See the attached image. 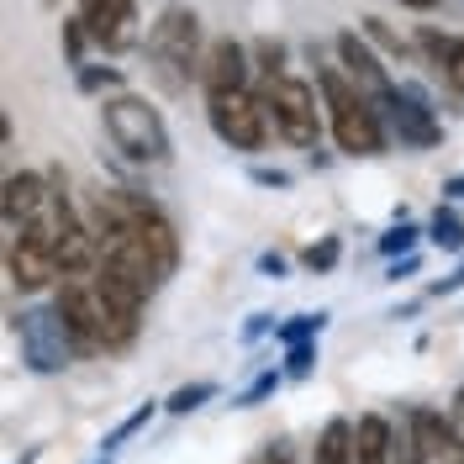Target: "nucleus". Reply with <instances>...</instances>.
<instances>
[{
    "instance_id": "obj_1",
    "label": "nucleus",
    "mask_w": 464,
    "mask_h": 464,
    "mask_svg": "<svg viewBox=\"0 0 464 464\" xmlns=\"http://www.w3.org/2000/svg\"><path fill=\"white\" fill-rule=\"evenodd\" d=\"M201 53L206 43L196 5H164L148 27V63H153L159 85L174 90V95L190 90V80H201Z\"/></svg>"
},
{
    "instance_id": "obj_2",
    "label": "nucleus",
    "mask_w": 464,
    "mask_h": 464,
    "mask_svg": "<svg viewBox=\"0 0 464 464\" xmlns=\"http://www.w3.org/2000/svg\"><path fill=\"white\" fill-rule=\"evenodd\" d=\"M101 121H106V138L116 143V153H127L132 164H169L174 159V138L148 95H132V90L106 95Z\"/></svg>"
},
{
    "instance_id": "obj_3",
    "label": "nucleus",
    "mask_w": 464,
    "mask_h": 464,
    "mask_svg": "<svg viewBox=\"0 0 464 464\" xmlns=\"http://www.w3.org/2000/svg\"><path fill=\"white\" fill-rule=\"evenodd\" d=\"M317 95L327 127H333V143L343 148L348 159H375L385 153V127H380L375 106L343 80V69H317Z\"/></svg>"
},
{
    "instance_id": "obj_4",
    "label": "nucleus",
    "mask_w": 464,
    "mask_h": 464,
    "mask_svg": "<svg viewBox=\"0 0 464 464\" xmlns=\"http://www.w3.org/2000/svg\"><path fill=\"white\" fill-rule=\"evenodd\" d=\"M259 106L269 116V132H280L290 148H317L322 143V106H317V90L295 74H275L264 80L259 90Z\"/></svg>"
},
{
    "instance_id": "obj_5",
    "label": "nucleus",
    "mask_w": 464,
    "mask_h": 464,
    "mask_svg": "<svg viewBox=\"0 0 464 464\" xmlns=\"http://www.w3.org/2000/svg\"><path fill=\"white\" fill-rule=\"evenodd\" d=\"M206 121L211 132L237 153H264L269 143V116H264L254 90H227V95H206Z\"/></svg>"
},
{
    "instance_id": "obj_6",
    "label": "nucleus",
    "mask_w": 464,
    "mask_h": 464,
    "mask_svg": "<svg viewBox=\"0 0 464 464\" xmlns=\"http://www.w3.org/2000/svg\"><path fill=\"white\" fill-rule=\"evenodd\" d=\"M16 343H22V364L32 375H63L69 359H74V343H69V333L58 322L53 301L48 306H27L16 317Z\"/></svg>"
},
{
    "instance_id": "obj_7",
    "label": "nucleus",
    "mask_w": 464,
    "mask_h": 464,
    "mask_svg": "<svg viewBox=\"0 0 464 464\" xmlns=\"http://www.w3.org/2000/svg\"><path fill=\"white\" fill-rule=\"evenodd\" d=\"M5 275L16 290H48L58 280V264H53V227L48 217L37 211L27 227H16V237L5 243Z\"/></svg>"
},
{
    "instance_id": "obj_8",
    "label": "nucleus",
    "mask_w": 464,
    "mask_h": 464,
    "mask_svg": "<svg viewBox=\"0 0 464 464\" xmlns=\"http://www.w3.org/2000/svg\"><path fill=\"white\" fill-rule=\"evenodd\" d=\"M375 116H380V127H385V138H401L406 148H438L443 143V121L433 116V106L422 101L417 85H401V80H396V90L375 106Z\"/></svg>"
},
{
    "instance_id": "obj_9",
    "label": "nucleus",
    "mask_w": 464,
    "mask_h": 464,
    "mask_svg": "<svg viewBox=\"0 0 464 464\" xmlns=\"http://www.w3.org/2000/svg\"><path fill=\"white\" fill-rule=\"evenodd\" d=\"M53 312L63 322L74 353H106V322H101V301H95L90 280H63L53 295Z\"/></svg>"
},
{
    "instance_id": "obj_10",
    "label": "nucleus",
    "mask_w": 464,
    "mask_h": 464,
    "mask_svg": "<svg viewBox=\"0 0 464 464\" xmlns=\"http://www.w3.org/2000/svg\"><path fill=\"white\" fill-rule=\"evenodd\" d=\"M74 22L101 53H127L138 43V0H80Z\"/></svg>"
},
{
    "instance_id": "obj_11",
    "label": "nucleus",
    "mask_w": 464,
    "mask_h": 464,
    "mask_svg": "<svg viewBox=\"0 0 464 464\" xmlns=\"http://www.w3.org/2000/svg\"><path fill=\"white\" fill-rule=\"evenodd\" d=\"M333 48H338V69H343V80L359 90L370 106H380V101L396 90V74L380 63V53L359 37V32H338V43H333Z\"/></svg>"
},
{
    "instance_id": "obj_12",
    "label": "nucleus",
    "mask_w": 464,
    "mask_h": 464,
    "mask_svg": "<svg viewBox=\"0 0 464 464\" xmlns=\"http://www.w3.org/2000/svg\"><path fill=\"white\" fill-rule=\"evenodd\" d=\"M248 74H254V63H248V48H243L237 37H217V43H206V53H201V90L206 95L248 90Z\"/></svg>"
},
{
    "instance_id": "obj_13",
    "label": "nucleus",
    "mask_w": 464,
    "mask_h": 464,
    "mask_svg": "<svg viewBox=\"0 0 464 464\" xmlns=\"http://www.w3.org/2000/svg\"><path fill=\"white\" fill-rule=\"evenodd\" d=\"M406 422H411V433H417L422 464H464V438L438 406H411Z\"/></svg>"
},
{
    "instance_id": "obj_14",
    "label": "nucleus",
    "mask_w": 464,
    "mask_h": 464,
    "mask_svg": "<svg viewBox=\"0 0 464 464\" xmlns=\"http://www.w3.org/2000/svg\"><path fill=\"white\" fill-rule=\"evenodd\" d=\"M43 201H48V179L43 174H5L0 179V222H11V227H27L32 217L43 211Z\"/></svg>"
},
{
    "instance_id": "obj_15",
    "label": "nucleus",
    "mask_w": 464,
    "mask_h": 464,
    "mask_svg": "<svg viewBox=\"0 0 464 464\" xmlns=\"http://www.w3.org/2000/svg\"><path fill=\"white\" fill-rule=\"evenodd\" d=\"M417 48L428 53V63H433V74L443 80V90L464 101V37H443L438 27H422L417 32Z\"/></svg>"
},
{
    "instance_id": "obj_16",
    "label": "nucleus",
    "mask_w": 464,
    "mask_h": 464,
    "mask_svg": "<svg viewBox=\"0 0 464 464\" xmlns=\"http://www.w3.org/2000/svg\"><path fill=\"white\" fill-rule=\"evenodd\" d=\"M353 464H391V417L364 411L353 422Z\"/></svg>"
},
{
    "instance_id": "obj_17",
    "label": "nucleus",
    "mask_w": 464,
    "mask_h": 464,
    "mask_svg": "<svg viewBox=\"0 0 464 464\" xmlns=\"http://www.w3.org/2000/svg\"><path fill=\"white\" fill-rule=\"evenodd\" d=\"M312 464H353V422H348V417H333L317 433Z\"/></svg>"
},
{
    "instance_id": "obj_18",
    "label": "nucleus",
    "mask_w": 464,
    "mask_h": 464,
    "mask_svg": "<svg viewBox=\"0 0 464 464\" xmlns=\"http://www.w3.org/2000/svg\"><path fill=\"white\" fill-rule=\"evenodd\" d=\"M428 237H433L443 254H464V222L454 206H438V217L428 222Z\"/></svg>"
},
{
    "instance_id": "obj_19",
    "label": "nucleus",
    "mask_w": 464,
    "mask_h": 464,
    "mask_svg": "<svg viewBox=\"0 0 464 464\" xmlns=\"http://www.w3.org/2000/svg\"><path fill=\"white\" fill-rule=\"evenodd\" d=\"M322 322H327V312H301V317H290V322H275V338L285 348L290 343H317Z\"/></svg>"
},
{
    "instance_id": "obj_20",
    "label": "nucleus",
    "mask_w": 464,
    "mask_h": 464,
    "mask_svg": "<svg viewBox=\"0 0 464 464\" xmlns=\"http://www.w3.org/2000/svg\"><path fill=\"white\" fill-rule=\"evenodd\" d=\"M211 396H217V385H211V380H196V385H179V391H174L169 401H159V406H164V411H174V417H185V411L206 406Z\"/></svg>"
},
{
    "instance_id": "obj_21",
    "label": "nucleus",
    "mask_w": 464,
    "mask_h": 464,
    "mask_svg": "<svg viewBox=\"0 0 464 464\" xmlns=\"http://www.w3.org/2000/svg\"><path fill=\"white\" fill-rule=\"evenodd\" d=\"M391 464H422V449H417V433L411 422H391Z\"/></svg>"
},
{
    "instance_id": "obj_22",
    "label": "nucleus",
    "mask_w": 464,
    "mask_h": 464,
    "mask_svg": "<svg viewBox=\"0 0 464 464\" xmlns=\"http://www.w3.org/2000/svg\"><path fill=\"white\" fill-rule=\"evenodd\" d=\"M153 411H159V401H143L138 406V411H132V417H127V422H116V433L106 438V443H101V449H106V459H111V449H121V443H127V438L138 433V428H143L148 417H153Z\"/></svg>"
},
{
    "instance_id": "obj_23",
    "label": "nucleus",
    "mask_w": 464,
    "mask_h": 464,
    "mask_svg": "<svg viewBox=\"0 0 464 464\" xmlns=\"http://www.w3.org/2000/svg\"><path fill=\"white\" fill-rule=\"evenodd\" d=\"M254 58H259V74H264V80L285 74V43H269V37H259V43H254Z\"/></svg>"
},
{
    "instance_id": "obj_24",
    "label": "nucleus",
    "mask_w": 464,
    "mask_h": 464,
    "mask_svg": "<svg viewBox=\"0 0 464 464\" xmlns=\"http://www.w3.org/2000/svg\"><path fill=\"white\" fill-rule=\"evenodd\" d=\"M417 237H422V227H411V222H396V227L380 237V254H411V248H417Z\"/></svg>"
},
{
    "instance_id": "obj_25",
    "label": "nucleus",
    "mask_w": 464,
    "mask_h": 464,
    "mask_svg": "<svg viewBox=\"0 0 464 464\" xmlns=\"http://www.w3.org/2000/svg\"><path fill=\"white\" fill-rule=\"evenodd\" d=\"M338 259H343V243H338V237H322V243H312V248L301 254L306 269H333Z\"/></svg>"
},
{
    "instance_id": "obj_26",
    "label": "nucleus",
    "mask_w": 464,
    "mask_h": 464,
    "mask_svg": "<svg viewBox=\"0 0 464 464\" xmlns=\"http://www.w3.org/2000/svg\"><path fill=\"white\" fill-rule=\"evenodd\" d=\"M312 364H317V343H290L285 348V375L290 380H306Z\"/></svg>"
},
{
    "instance_id": "obj_27",
    "label": "nucleus",
    "mask_w": 464,
    "mask_h": 464,
    "mask_svg": "<svg viewBox=\"0 0 464 464\" xmlns=\"http://www.w3.org/2000/svg\"><path fill=\"white\" fill-rule=\"evenodd\" d=\"M106 85H121V69H101V63H80V90H106Z\"/></svg>"
},
{
    "instance_id": "obj_28",
    "label": "nucleus",
    "mask_w": 464,
    "mask_h": 464,
    "mask_svg": "<svg viewBox=\"0 0 464 464\" xmlns=\"http://www.w3.org/2000/svg\"><path fill=\"white\" fill-rule=\"evenodd\" d=\"M280 380H285V375H280V370H264V375L254 380V385H248L243 396H237V406H259L264 396H275V391H280Z\"/></svg>"
},
{
    "instance_id": "obj_29",
    "label": "nucleus",
    "mask_w": 464,
    "mask_h": 464,
    "mask_svg": "<svg viewBox=\"0 0 464 464\" xmlns=\"http://www.w3.org/2000/svg\"><path fill=\"white\" fill-rule=\"evenodd\" d=\"M63 48L74 58V69L85 63V32H80V22H63Z\"/></svg>"
},
{
    "instance_id": "obj_30",
    "label": "nucleus",
    "mask_w": 464,
    "mask_h": 464,
    "mask_svg": "<svg viewBox=\"0 0 464 464\" xmlns=\"http://www.w3.org/2000/svg\"><path fill=\"white\" fill-rule=\"evenodd\" d=\"M264 333H275V317H248V327H243V343H254V338H264Z\"/></svg>"
},
{
    "instance_id": "obj_31",
    "label": "nucleus",
    "mask_w": 464,
    "mask_h": 464,
    "mask_svg": "<svg viewBox=\"0 0 464 464\" xmlns=\"http://www.w3.org/2000/svg\"><path fill=\"white\" fill-rule=\"evenodd\" d=\"M259 464H290V449L285 443H269V449L259 454Z\"/></svg>"
},
{
    "instance_id": "obj_32",
    "label": "nucleus",
    "mask_w": 464,
    "mask_h": 464,
    "mask_svg": "<svg viewBox=\"0 0 464 464\" xmlns=\"http://www.w3.org/2000/svg\"><path fill=\"white\" fill-rule=\"evenodd\" d=\"M259 269L264 275H285V259L280 254H259Z\"/></svg>"
},
{
    "instance_id": "obj_33",
    "label": "nucleus",
    "mask_w": 464,
    "mask_h": 464,
    "mask_svg": "<svg viewBox=\"0 0 464 464\" xmlns=\"http://www.w3.org/2000/svg\"><path fill=\"white\" fill-rule=\"evenodd\" d=\"M254 179L259 185H290V174H280V169H254Z\"/></svg>"
},
{
    "instance_id": "obj_34",
    "label": "nucleus",
    "mask_w": 464,
    "mask_h": 464,
    "mask_svg": "<svg viewBox=\"0 0 464 464\" xmlns=\"http://www.w3.org/2000/svg\"><path fill=\"white\" fill-rule=\"evenodd\" d=\"M411 269H417V254H406L401 264H391V280H401V275H411Z\"/></svg>"
},
{
    "instance_id": "obj_35",
    "label": "nucleus",
    "mask_w": 464,
    "mask_h": 464,
    "mask_svg": "<svg viewBox=\"0 0 464 464\" xmlns=\"http://www.w3.org/2000/svg\"><path fill=\"white\" fill-rule=\"evenodd\" d=\"M454 428H459V438H464V385H459V396H454V417H449Z\"/></svg>"
},
{
    "instance_id": "obj_36",
    "label": "nucleus",
    "mask_w": 464,
    "mask_h": 464,
    "mask_svg": "<svg viewBox=\"0 0 464 464\" xmlns=\"http://www.w3.org/2000/svg\"><path fill=\"white\" fill-rule=\"evenodd\" d=\"M396 5H406V11H438L443 0H396Z\"/></svg>"
},
{
    "instance_id": "obj_37",
    "label": "nucleus",
    "mask_w": 464,
    "mask_h": 464,
    "mask_svg": "<svg viewBox=\"0 0 464 464\" xmlns=\"http://www.w3.org/2000/svg\"><path fill=\"white\" fill-rule=\"evenodd\" d=\"M443 196H454V201H464V174H459V179H449V185H443Z\"/></svg>"
},
{
    "instance_id": "obj_38",
    "label": "nucleus",
    "mask_w": 464,
    "mask_h": 464,
    "mask_svg": "<svg viewBox=\"0 0 464 464\" xmlns=\"http://www.w3.org/2000/svg\"><path fill=\"white\" fill-rule=\"evenodd\" d=\"M5 143H11V116L0 111V148H5Z\"/></svg>"
},
{
    "instance_id": "obj_39",
    "label": "nucleus",
    "mask_w": 464,
    "mask_h": 464,
    "mask_svg": "<svg viewBox=\"0 0 464 464\" xmlns=\"http://www.w3.org/2000/svg\"><path fill=\"white\" fill-rule=\"evenodd\" d=\"M0 264H5V243H0Z\"/></svg>"
},
{
    "instance_id": "obj_40",
    "label": "nucleus",
    "mask_w": 464,
    "mask_h": 464,
    "mask_svg": "<svg viewBox=\"0 0 464 464\" xmlns=\"http://www.w3.org/2000/svg\"><path fill=\"white\" fill-rule=\"evenodd\" d=\"M101 464H111V459H101Z\"/></svg>"
}]
</instances>
